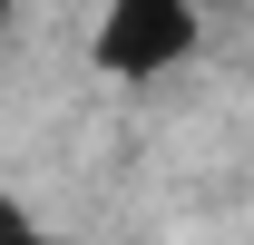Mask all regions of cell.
I'll list each match as a JSON object with an SVG mask.
<instances>
[{
    "mask_svg": "<svg viewBox=\"0 0 254 245\" xmlns=\"http://www.w3.org/2000/svg\"><path fill=\"white\" fill-rule=\"evenodd\" d=\"M195 49V0H108L98 20V69L108 79H157Z\"/></svg>",
    "mask_w": 254,
    "mask_h": 245,
    "instance_id": "1",
    "label": "cell"
},
{
    "mask_svg": "<svg viewBox=\"0 0 254 245\" xmlns=\"http://www.w3.org/2000/svg\"><path fill=\"white\" fill-rule=\"evenodd\" d=\"M0 10H10V0H0Z\"/></svg>",
    "mask_w": 254,
    "mask_h": 245,
    "instance_id": "3",
    "label": "cell"
},
{
    "mask_svg": "<svg viewBox=\"0 0 254 245\" xmlns=\"http://www.w3.org/2000/svg\"><path fill=\"white\" fill-rule=\"evenodd\" d=\"M0 245H59V236H39V226H30L20 206H0Z\"/></svg>",
    "mask_w": 254,
    "mask_h": 245,
    "instance_id": "2",
    "label": "cell"
}]
</instances>
